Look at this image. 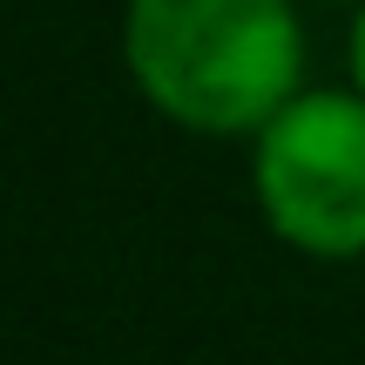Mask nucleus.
<instances>
[{
	"label": "nucleus",
	"mask_w": 365,
	"mask_h": 365,
	"mask_svg": "<svg viewBox=\"0 0 365 365\" xmlns=\"http://www.w3.org/2000/svg\"><path fill=\"white\" fill-rule=\"evenodd\" d=\"M345 68H352V88L365 95V0L352 7V34H345Z\"/></svg>",
	"instance_id": "7ed1b4c3"
},
{
	"label": "nucleus",
	"mask_w": 365,
	"mask_h": 365,
	"mask_svg": "<svg viewBox=\"0 0 365 365\" xmlns=\"http://www.w3.org/2000/svg\"><path fill=\"white\" fill-rule=\"evenodd\" d=\"M264 230L318 264L365 257V95L304 88L250 135Z\"/></svg>",
	"instance_id": "f03ea898"
},
{
	"label": "nucleus",
	"mask_w": 365,
	"mask_h": 365,
	"mask_svg": "<svg viewBox=\"0 0 365 365\" xmlns=\"http://www.w3.org/2000/svg\"><path fill=\"white\" fill-rule=\"evenodd\" d=\"M122 68L190 135H257L304 95L298 0H122Z\"/></svg>",
	"instance_id": "f257e3e1"
},
{
	"label": "nucleus",
	"mask_w": 365,
	"mask_h": 365,
	"mask_svg": "<svg viewBox=\"0 0 365 365\" xmlns=\"http://www.w3.org/2000/svg\"><path fill=\"white\" fill-rule=\"evenodd\" d=\"M325 7H359V0H325Z\"/></svg>",
	"instance_id": "20e7f679"
}]
</instances>
